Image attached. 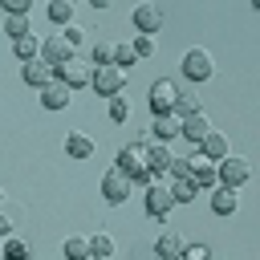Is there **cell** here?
<instances>
[{
	"label": "cell",
	"instance_id": "cell-1",
	"mask_svg": "<svg viewBox=\"0 0 260 260\" xmlns=\"http://www.w3.org/2000/svg\"><path fill=\"white\" fill-rule=\"evenodd\" d=\"M53 77L65 81L69 89H81V85H89V77H93V61H81V57L73 53V57H65L61 65H53Z\"/></svg>",
	"mask_w": 260,
	"mask_h": 260
},
{
	"label": "cell",
	"instance_id": "cell-2",
	"mask_svg": "<svg viewBox=\"0 0 260 260\" xmlns=\"http://www.w3.org/2000/svg\"><path fill=\"white\" fill-rule=\"evenodd\" d=\"M215 171H219V183H228V187H244L248 179H252V158H244V154H223L219 162H215Z\"/></svg>",
	"mask_w": 260,
	"mask_h": 260
},
{
	"label": "cell",
	"instance_id": "cell-3",
	"mask_svg": "<svg viewBox=\"0 0 260 260\" xmlns=\"http://www.w3.org/2000/svg\"><path fill=\"white\" fill-rule=\"evenodd\" d=\"M171 207H175V199H171V183H167V179H150V183H146V215L167 223Z\"/></svg>",
	"mask_w": 260,
	"mask_h": 260
},
{
	"label": "cell",
	"instance_id": "cell-4",
	"mask_svg": "<svg viewBox=\"0 0 260 260\" xmlns=\"http://www.w3.org/2000/svg\"><path fill=\"white\" fill-rule=\"evenodd\" d=\"M118 167H122V171H126L134 183H150V179H154V175L146 171V146H142V142L122 146V150H118Z\"/></svg>",
	"mask_w": 260,
	"mask_h": 260
},
{
	"label": "cell",
	"instance_id": "cell-5",
	"mask_svg": "<svg viewBox=\"0 0 260 260\" xmlns=\"http://www.w3.org/2000/svg\"><path fill=\"white\" fill-rule=\"evenodd\" d=\"M89 85L102 93V98H110V93H118V89H126V69L122 65H93V77H89Z\"/></svg>",
	"mask_w": 260,
	"mask_h": 260
},
{
	"label": "cell",
	"instance_id": "cell-6",
	"mask_svg": "<svg viewBox=\"0 0 260 260\" xmlns=\"http://www.w3.org/2000/svg\"><path fill=\"white\" fill-rule=\"evenodd\" d=\"M211 73H215V61H211V53H207V49H199V45H195V49H187V53H183V77H191V81H207Z\"/></svg>",
	"mask_w": 260,
	"mask_h": 260
},
{
	"label": "cell",
	"instance_id": "cell-7",
	"mask_svg": "<svg viewBox=\"0 0 260 260\" xmlns=\"http://www.w3.org/2000/svg\"><path fill=\"white\" fill-rule=\"evenodd\" d=\"M130 183H134V179H130L122 167H110V171H106V179H102V195H106V203H114V207H118V203H126Z\"/></svg>",
	"mask_w": 260,
	"mask_h": 260
},
{
	"label": "cell",
	"instance_id": "cell-8",
	"mask_svg": "<svg viewBox=\"0 0 260 260\" xmlns=\"http://www.w3.org/2000/svg\"><path fill=\"white\" fill-rule=\"evenodd\" d=\"M130 20H134L138 32H162V8L154 0H138L134 12H130Z\"/></svg>",
	"mask_w": 260,
	"mask_h": 260
},
{
	"label": "cell",
	"instance_id": "cell-9",
	"mask_svg": "<svg viewBox=\"0 0 260 260\" xmlns=\"http://www.w3.org/2000/svg\"><path fill=\"white\" fill-rule=\"evenodd\" d=\"M191 183H195L199 191H211V187L219 183V171H215V162H211V158H203L199 150H191Z\"/></svg>",
	"mask_w": 260,
	"mask_h": 260
},
{
	"label": "cell",
	"instance_id": "cell-10",
	"mask_svg": "<svg viewBox=\"0 0 260 260\" xmlns=\"http://www.w3.org/2000/svg\"><path fill=\"white\" fill-rule=\"evenodd\" d=\"M73 49H77V45H69L65 32H49V37L41 41V57H45L49 65H61L65 57H73Z\"/></svg>",
	"mask_w": 260,
	"mask_h": 260
},
{
	"label": "cell",
	"instance_id": "cell-11",
	"mask_svg": "<svg viewBox=\"0 0 260 260\" xmlns=\"http://www.w3.org/2000/svg\"><path fill=\"white\" fill-rule=\"evenodd\" d=\"M175 102H179V89H175V81H154L150 85V110L154 114H167V110H175Z\"/></svg>",
	"mask_w": 260,
	"mask_h": 260
},
{
	"label": "cell",
	"instance_id": "cell-12",
	"mask_svg": "<svg viewBox=\"0 0 260 260\" xmlns=\"http://www.w3.org/2000/svg\"><path fill=\"white\" fill-rule=\"evenodd\" d=\"M69 102H73V89H69L65 81L53 77L49 85H41V106H45V110H65Z\"/></svg>",
	"mask_w": 260,
	"mask_h": 260
},
{
	"label": "cell",
	"instance_id": "cell-13",
	"mask_svg": "<svg viewBox=\"0 0 260 260\" xmlns=\"http://www.w3.org/2000/svg\"><path fill=\"white\" fill-rule=\"evenodd\" d=\"M183 126V114L179 110H167V114H154V126H150V138L154 142H171Z\"/></svg>",
	"mask_w": 260,
	"mask_h": 260
},
{
	"label": "cell",
	"instance_id": "cell-14",
	"mask_svg": "<svg viewBox=\"0 0 260 260\" xmlns=\"http://www.w3.org/2000/svg\"><path fill=\"white\" fill-rule=\"evenodd\" d=\"M20 77H24L28 85H37V89H41V85H49V81H53V65H49L45 57H32V61H24V65H20Z\"/></svg>",
	"mask_w": 260,
	"mask_h": 260
},
{
	"label": "cell",
	"instance_id": "cell-15",
	"mask_svg": "<svg viewBox=\"0 0 260 260\" xmlns=\"http://www.w3.org/2000/svg\"><path fill=\"white\" fill-rule=\"evenodd\" d=\"M195 146H199V154H203V158H211V162H219V158L228 154V134H219V130L211 126V130H207V134H203V138H199Z\"/></svg>",
	"mask_w": 260,
	"mask_h": 260
},
{
	"label": "cell",
	"instance_id": "cell-16",
	"mask_svg": "<svg viewBox=\"0 0 260 260\" xmlns=\"http://www.w3.org/2000/svg\"><path fill=\"white\" fill-rule=\"evenodd\" d=\"M167 167H171V146H167V142H146V171H150L154 179H162Z\"/></svg>",
	"mask_w": 260,
	"mask_h": 260
},
{
	"label": "cell",
	"instance_id": "cell-17",
	"mask_svg": "<svg viewBox=\"0 0 260 260\" xmlns=\"http://www.w3.org/2000/svg\"><path fill=\"white\" fill-rule=\"evenodd\" d=\"M240 207V195H236V187H228V183H215L211 187V211L215 215H232Z\"/></svg>",
	"mask_w": 260,
	"mask_h": 260
},
{
	"label": "cell",
	"instance_id": "cell-18",
	"mask_svg": "<svg viewBox=\"0 0 260 260\" xmlns=\"http://www.w3.org/2000/svg\"><path fill=\"white\" fill-rule=\"evenodd\" d=\"M207 130H211V118H207L203 110H191V114H183V126H179V134H187L191 142H199Z\"/></svg>",
	"mask_w": 260,
	"mask_h": 260
},
{
	"label": "cell",
	"instance_id": "cell-19",
	"mask_svg": "<svg viewBox=\"0 0 260 260\" xmlns=\"http://www.w3.org/2000/svg\"><path fill=\"white\" fill-rule=\"evenodd\" d=\"M65 154H73V158H89V154H93V138H89L85 130H69V134H65Z\"/></svg>",
	"mask_w": 260,
	"mask_h": 260
},
{
	"label": "cell",
	"instance_id": "cell-20",
	"mask_svg": "<svg viewBox=\"0 0 260 260\" xmlns=\"http://www.w3.org/2000/svg\"><path fill=\"white\" fill-rule=\"evenodd\" d=\"M12 53H16L20 61H32V57H41V37H37V32H24V37H16V41H12Z\"/></svg>",
	"mask_w": 260,
	"mask_h": 260
},
{
	"label": "cell",
	"instance_id": "cell-21",
	"mask_svg": "<svg viewBox=\"0 0 260 260\" xmlns=\"http://www.w3.org/2000/svg\"><path fill=\"white\" fill-rule=\"evenodd\" d=\"M167 183H171V199L175 203H191L199 195V187L191 183V175H179V179H167Z\"/></svg>",
	"mask_w": 260,
	"mask_h": 260
},
{
	"label": "cell",
	"instance_id": "cell-22",
	"mask_svg": "<svg viewBox=\"0 0 260 260\" xmlns=\"http://www.w3.org/2000/svg\"><path fill=\"white\" fill-rule=\"evenodd\" d=\"M4 32L16 41V37H24V32H32V20H28V12H8L4 16Z\"/></svg>",
	"mask_w": 260,
	"mask_h": 260
},
{
	"label": "cell",
	"instance_id": "cell-23",
	"mask_svg": "<svg viewBox=\"0 0 260 260\" xmlns=\"http://www.w3.org/2000/svg\"><path fill=\"white\" fill-rule=\"evenodd\" d=\"M179 248H183V240H179L175 232H162V236L154 240V256H162V260H175Z\"/></svg>",
	"mask_w": 260,
	"mask_h": 260
},
{
	"label": "cell",
	"instance_id": "cell-24",
	"mask_svg": "<svg viewBox=\"0 0 260 260\" xmlns=\"http://www.w3.org/2000/svg\"><path fill=\"white\" fill-rule=\"evenodd\" d=\"M61 252H65L69 260H85V256H89V236H65Z\"/></svg>",
	"mask_w": 260,
	"mask_h": 260
},
{
	"label": "cell",
	"instance_id": "cell-25",
	"mask_svg": "<svg viewBox=\"0 0 260 260\" xmlns=\"http://www.w3.org/2000/svg\"><path fill=\"white\" fill-rule=\"evenodd\" d=\"M110 118H114V122H126V118H130V98H126V89L110 93Z\"/></svg>",
	"mask_w": 260,
	"mask_h": 260
},
{
	"label": "cell",
	"instance_id": "cell-26",
	"mask_svg": "<svg viewBox=\"0 0 260 260\" xmlns=\"http://www.w3.org/2000/svg\"><path fill=\"white\" fill-rule=\"evenodd\" d=\"M118 252V244H114V236H106V232H98V236H89V256H114Z\"/></svg>",
	"mask_w": 260,
	"mask_h": 260
},
{
	"label": "cell",
	"instance_id": "cell-27",
	"mask_svg": "<svg viewBox=\"0 0 260 260\" xmlns=\"http://www.w3.org/2000/svg\"><path fill=\"white\" fill-rule=\"evenodd\" d=\"M49 20L53 24H69L73 20V0H49Z\"/></svg>",
	"mask_w": 260,
	"mask_h": 260
},
{
	"label": "cell",
	"instance_id": "cell-28",
	"mask_svg": "<svg viewBox=\"0 0 260 260\" xmlns=\"http://www.w3.org/2000/svg\"><path fill=\"white\" fill-rule=\"evenodd\" d=\"M130 49H134V53H138V61H142V57H150V53H154V32H138V37H134V45H130Z\"/></svg>",
	"mask_w": 260,
	"mask_h": 260
},
{
	"label": "cell",
	"instance_id": "cell-29",
	"mask_svg": "<svg viewBox=\"0 0 260 260\" xmlns=\"http://www.w3.org/2000/svg\"><path fill=\"white\" fill-rule=\"evenodd\" d=\"M89 61H93V65H110V61H114V41H98Z\"/></svg>",
	"mask_w": 260,
	"mask_h": 260
},
{
	"label": "cell",
	"instance_id": "cell-30",
	"mask_svg": "<svg viewBox=\"0 0 260 260\" xmlns=\"http://www.w3.org/2000/svg\"><path fill=\"white\" fill-rule=\"evenodd\" d=\"M4 256H28V244H24L20 236L8 232V236H4Z\"/></svg>",
	"mask_w": 260,
	"mask_h": 260
},
{
	"label": "cell",
	"instance_id": "cell-31",
	"mask_svg": "<svg viewBox=\"0 0 260 260\" xmlns=\"http://www.w3.org/2000/svg\"><path fill=\"white\" fill-rule=\"evenodd\" d=\"M134 61H138V53H134L130 45H114V65L126 69V65H134Z\"/></svg>",
	"mask_w": 260,
	"mask_h": 260
},
{
	"label": "cell",
	"instance_id": "cell-32",
	"mask_svg": "<svg viewBox=\"0 0 260 260\" xmlns=\"http://www.w3.org/2000/svg\"><path fill=\"white\" fill-rule=\"evenodd\" d=\"M179 256H183V260H207V256H211V248H207V244H191V248L183 244V248H179Z\"/></svg>",
	"mask_w": 260,
	"mask_h": 260
},
{
	"label": "cell",
	"instance_id": "cell-33",
	"mask_svg": "<svg viewBox=\"0 0 260 260\" xmlns=\"http://www.w3.org/2000/svg\"><path fill=\"white\" fill-rule=\"evenodd\" d=\"M175 110H179V114H191V110H203V106H199V93H179V102H175Z\"/></svg>",
	"mask_w": 260,
	"mask_h": 260
},
{
	"label": "cell",
	"instance_id": "cell-34",
	"mask_svg": "<svg viewBox=\"0 0 260 260\" xmlns=\"http://www.w3.org/2000/svg\"><path fill=\"white\" fill-rule=\"evenodd\" d=\"M61 32H65V41H69V45H81V37H85V28H81V24H73V20H69V24H61Z\"/></svg>",
	"mask_w": 260,
	"mask_h": 260
},
{
	"label": "cell",
	"instance_id": "cell-35",
	"mask_svg": "<svg viewBox=\"0 0 260 260\" xmlns=\"http://www.w3.org/2000/svg\"><path fill=\"white\" fill-rule=\"evenodd\" d=\"M28 4H32V0H0L4 12H28Z\"/></svg>",
	"mask_w": 260,
	"mask_h": 260
},
{
	"label": "cell",
	"instance_id": "cell-36",
	"mask_svg": "<svg viewBox=\"0 0 260 260\" xmlns=\"http://www.w3.org/2000/svg\"><path fill=\"white\" fill-rule=\"evenodd\" d=\"M8 232H12V219H8L4 211H0V236H8Z\"/></svg>",
	"mask_w": 260,
	"mask_h": 260
},
{
	"label": "cell",
	"instance_id": "cell-37",
	"mask_svg": "<svg viewBox=\"0 0 260 260\" xmlns=\"http://www.w3.org/2000/svg\"><path fill=\"white\" fill-rule=\"evenodd\" d=\"M89 4H93V8H110L114 0H89Z\"/></svg>",
	"mask_w": 260,
	"mask_h": 260
},
{
	"label": "cell",
	"instance_id": "cell-38",
	"mask_svg": "<svg viewBox=\"0 0 260 260\" xmlns=\"http://www.w3.org/2000/svg\"><path fill=\"white\" fill-rule=\"evenodd\" d=\"M0 256H4V236H0Z\"/></svg>",
	"mask_w": 260,
	"mask_h": 260
},
{
	"label": "cell",
	"instance_id": "cell-39",
	"mask_svg": "<svg viewBox=\"0 0 260 260\" xmlns=\"http://www.w3.org/2000/svg\"><path fill=\"white\" fill-rule=\"evenodd\" d=\"M73 4H77V0H73Z\"/></svg>",
	"mask_w": 260,
	"mask_h": 260
},
{
	"label": "cell",
	"instance_id": "cell-40",
	"mask_svg": "<svg viewBox=\"0 0 260 260\" xmlns=\"http://www.w3.org/2000/svg\"><path fill=\"white\" fill-rule=\"evenodd\" d=\"M0 195H4V191H0Z\"/></svg>",
	"mask_w": 260,
	"mask_h": 260
}]
</instances>
